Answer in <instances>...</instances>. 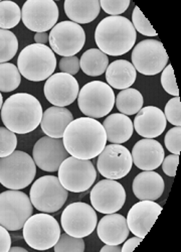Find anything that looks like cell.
Here are the masks:
<instances>
[{
    "label": "cell",
    "instance_id": "4dcf8cb0",
    "mask_svg": "<svg viewBox=\"0 0 181 252\" xmlns=\"http://www.w3.org/2000/svg\"><path fill=\"white\" fill-rule=\"evenodd\" d=\"M22 19V9L13 1H0V29L9 31Z\"/></svg>",
    "mask_w": 181,
    "mask_h": 252
},
{
    "label": "cell",
    "instance_id": "4316f807",
    "mask_svg": "<svg viewBox=\"0 0 181 252\" xmlns=\"http://www.w3.org/2000/svg\"><path fill=\"white\" fill-rule=\"evenodd\" d=\"M107 141L115 144H122L128 141L134 131V126L129 116L122 113H113L103 122Z\"/></svg>",
    "mask_w": 181,
    "mask_h": 252
},
{
    "label": "cell",
    "instance_id": "8992f818",
    "mask_svg": "<svg viewBox=\"0 0 181 252\" xmlns=\"http://www.w3.org/2000/svg\"><path fill=\"white\" fill-rule=\"evenodd\" d=\"M79 110L87 117L98 119L108 115L115 105V93L107 83L92 81L78 95Z\"/></svg>",
    "mask_w": 181,
    "mask_h": 252
},
{
    "label": "cell",
    "instance_id": "30bf717a",
    "mask_svg": "<svg viewBox=\"0 0 181 252\" xmlns=\"http://www.w3.org/2000/svg\"><path fill=\"white\" fill-rule=\"evenodd\" d=\"M58 180L66 190L73 193L88 191L97 179V171L90 159L67 158L58 169Z\"/></svg>",
    "mask_w": 181,
    "mask_h": 252
},
{
    "label": "cell",
    "instance_id": "7402d4cb",
    "mask_svg": "<svg viewBox=\"0 0 181 252\" xmlns=\"http://www.w3.org/2000/svg\"><path fill=\"white\" fill-rule=\"evenodd\" d=\"M130 230L127 220L123 215L117 213L106 214L100 220L97 233L100 240L109 245H120L129 236Z\"/></svg>",
    "mask_w": 181,
    "mask_h": 252
},
{
    "label": "cell",
    "instance_id": "d6986e66",
    "mask_svg": "<svg viewBox=\"0 0 181 252\" xmlns=\"http://www.w3.org/2000/svg\"><path fill=\"white\" fill-rule=\"evenodd\" d=\"M162 207L154 201H140L132 206L127 215V224L131 232L144 239L154 225Z\"/></svg>",
    "mask_w": 181,
    "mask_h": 252
},
{
    "label": "cell",
    "instance_id": "4fadbf2b",
    "mask_svg": "<svg viewBox=\"0 0 181 252\" xmlns=\"http://www.w3.org/2000/svg\"><path fill=\"white\" fill-rule=\"evenodd\" d=\"M49 35L52 51L62 57L76 56L86 43L84 29L71 20L56 24Z\"/></svg>",
    "mask_w": 181,
    "mask_h": 252
},
{
    "label": "cell",
    "instance_id": "e575fe53",
    "mask_svg": "<svg viewBox=\"0 0 181 252\" xmlns=\"http://www.w3.org/2000/svg\"><path fill=\"white\" fill-rule=\"evenodd\" d=\"M17 146V137L14 132L0 126V158L10 156Z\"/></svg>",
    "mask_w": 181,
    "mask_h": 252
},
{
    "label": "cell",
    "instance_id": "44dd1931",
    "mask_svg": "<svg viewBox=\"0 0 181 252\" xmlns=\"http://www.w3.org/2000/svg\"><path fill=\"white\" fill-rule=\"evenodd\" d=\"M167 120L163 111L155 106L142 107L134 119V129L144 138H155L162 134Z\"/></svg>",
    "mask_w": 181,
    "mask_h": 252
},
{
    "label": "cell",
    "instance_id": "f35d334b",
    "mask_svg": "<svg viewBox=\"0 0 181 252\" xmlns=\"http://www.w3.org/2000/svg\"><path fill=\"white\" fill-rule=\"evenodd\" d=\"M164 143L166 149L172 154L179 156L181 151V128L180 126H175V127L169 129L167 131Z\"/></svg>",
    "mask_w": 181,
    "mask_h": 252
},
{
    "label": "cell",
    "instance_id": "d4e9b609",
    "mask_svg": "<svg viewBox=\"0 0 181 252\" xmlns=\"http://www.w3.org/2000/svg\"><path fill=\"white\" fill-rule=\"evenodd\" d=\"M137 71L132 63L126 60H117L106 70V81L111 88L124 90L130 88L136 81Z\"/></svg>",
    "mask_w": 181,
    "mask_h": 252
},
{
    "label": "cell",
    "instance_id": "5b68a950",
    "mask_svg": "<svg viewBox=\"0 0 181 252\" xmlns=\"http://www.w3.org/2000/svg\"><path fill=\"white\" fill-rule=\"evenodd\" d=\"M36 175V164L26 153L14 151L0 158V184L8 190H23L28 187Z\"/></svg>",
    "mask_w": 181,
    "mask_h": 252
},
{
    "label": "cell",
    "instance_id": "ffe728a7",
    "mask_svg": "<svg viewBox=\"0 0 181 252\" xmlns=\"http://www.w3.org/2000/svg\"><path fill=\"white\" fill-rule=\"evenodd\" d=\"M133 163L142 171H154L161 165L165 153L163 146L154 138L137 141L131 153Z\"/></svg>",
    "mask_w": 181,
    "mask_h": 252
},
{
    "label": "cell",
    "instance_id": "bcb514c9",
    "mask_svg": "<svg viewBox=\"0 0 181 252\" xmlns=\"http://www.w3.org/2000/svg\"><path fill=\"white\" fill-rule=\"evenodd\" d=\"M10 252H15V251H20V252H27V250L26 248H23V247H18V246H15V247H10L9 249Z\"/></svg>",
    "mask_w": 181,
    "mask_h": 252
},
{
    "label": "cell",
    "instance_id": "ba28073f",
    "mask_svg": "<svg viewBox=\"0 0 181 252\" xmlns=\"http://www.w3.org/2000/svg\"><path fill=\"white\" fill-rule=\"evenodd\" d=\"M26 244L35 250L52 248L60 236V227L56 219L49 213L31 215L23 227Z\"/></svg>",
    "mask_w": 181,
    "mask_h": 252
},
{
    "label": "cell",
    "instance_id": "83f0119b",
    "mask_svg": "<svg viewBox=\"0 0 181 252\" xmlns=\"http://www.w3.org/2000/svg\"><path fill=\"white\" fill-rule=\"evenodd\" d=\"M109 66V58L99 49L86 51L79 60V68L91 77L103 75Z\"/></svg>",
    "mask_w": 181,
    "mask_h": 252
},
{
    "label": "cell",
    "instance_id": "836d02e7",
    "mask_svg": "<svg viewBox=\"0 0 181 252\" xmlns=\"http://www.w3.org/2000/svg\"><path fill=\"white\" fill-rule=\"evenodd\" d=\"M132 25L138 32L146 36H157V32L151 26V24L148 22V19L144 16L142 11L140 10L138 6L134 7L133 13H132Z\"/></svg>",
    "mask_w": 181,
    "mask_h": 252
},
{
    "label": "cell",
    "instance_id": "f1b7e54d",
    "mask_svg": "<svg viewBox=\"0 0 181 252\" xmlns=\"http://www.w3.org/2000/svg\"><path fill=\"white\" fill-rule=\"evenodd\" d=\"M117 109L124 115L137 114L143 107V96L137 89L128 88L120 91L115 99Z\"/></svg>",
    "mask_w": 181,
    "mask_h": 252
},
{
    "label": "cell",
    "instance_id": "ac0fdd59",
    "mask_svg": "<svg viewBox=\"0 0 181 252\" xmlns=\"http://www.w3.org/2000/svg\"><path fill=\"white\" fill-rule=\"evenodd\" d=\"M79 92L77 79L66 73L52 74L45 84L44 93L47 100L57 107L73 104Z\"/></svg>",
    "mask_w": 181,
    "mask_h": 252
},
{
    "label": "cell",
    "instance_id": "3957f363",
    "mask_svg": "<svg viewBox=\"0 0 181 252\" xmlns=\"http://www.w3.org/2000/svg\"><path fill=\"white\" fill-rule=\"evenodd\" d=\"M137 32L130 20L124 16H108L101 20L95 31V41L107 56L118 57L131 51Z\"/></svg>",
    "mask_w": 181,
    "mask_h": 252
},
{
    "label": "cell",
    "instance_id": "60d3db41",
    "mask_svg": "<svg viewBox=\"0 0 181 252\" xmlns=\"http://www.w3.org/2000/svg\"><path fill=\"white\" fill-rule=\"evenodd\" d=\"M179 162V156L177 155H170L166 158H164L162 161V170L165 175L168 177H175L177 166Z\"/></svg>",
    "mask_w": 181,
    "mask_h": 252
},
{
    "label": "cell",
    "instance_id": "8d00e7d4",
    "mask_svg": "<svg viewBox=\"0 0 181 252\" xmlns=\"http://www.w3.org/2000/svg\"><path fill=\"white\" fill-rule=\"evenodd\" d=\"M100 6L111 16H118L129 8L130 1L129 0H101Z\"/></svg>",
    "mask_w": 181,
    "mask_h": 252
},
{
    "label": "cell",
    "instance_id": "74e56055",
    "mask_svg": "<svg viewBox=\"0 0 181 252\" xmlns=\"http://www.w3.org/2000/svg\"><path fill=\"white\" fill-rule=\"evenodd\" d=\"M161 85H162L163 89L168 94L174 97L179 96V90H178L176 79L174 76V71L170 64L164 68V70L162 71V74H161Z\"/></svg>",
    "mask_w": 181,
    "mask_h": 252
},
{
    "label": "cell",
    "instance_id": "7c38bea8",
    "mask_svg": "<svg viewBox=\"0 0 181 252\" xmlns=\"http://www.w3.org/2000/svg\"><path fill=\"white\" fill-rule=\"evenodd\" d=\"M97 222L96 210L83 202L70 204L60 216V224L65 232L78 238H85L91 235L97 227Z\"/></svg>",
    "mask_w": 181,
    "mask_h": 252
},
{
    "label": "cell",
    "instance_id": "7bdbcfd3",
    "mask_svg": "<svg viewBox=\"0 0 181 252\" xmlns=\"http://www.w3.org/2000/svg\"><path fill=\"white\" fill-rule=\"evenodd\" d=\"M142 238H140V237H137V236H134V237H132V238H129L127 241L125 240L124 242V245H123V247L121 248V251L122 252H131V251H133L141 242H142Z\"/></svg>",
    "mask_w": 181,
    "mask_h": 252
},
{
    "label": "cell",
    "instance_id": "e0dca14e",
    "mask_svg": "<svg viewBox=\"0 0 181 252\" xmlns=\"http://www.w3.org/2000/svg\"><path fill=\"white\" fill-rule=\"evenodd\" d=\"M69 158L62 138L40 137L33 146L32 158L36 166L49 173L58 171L62 162Z\"/></svg>",
    "mask_w": 181,
    "mask_h": 252
},
{
    "label": "cell",
    "instance_id": "484cf974",
    "mask_svg": "<svg viewBox=\"0 0 181 252\" xmlns=\"http://www.w3.org/2000/svg\"><path fill=\"white\" fill-rule=\"evenodd\" d=\"M64 9L71 22L80 26L94 22L101 6L99 0H66Z\"/></svg>",
    "mask_w": 181,
    "mask_h": 252
},
{
    "label": "cell",
    "instance_id": "2e32d148",
    "mask_svg": "<svg viewBox=\"0 0 181 252\" xmlns=\"http://www.w3.org/2000/svg\"><path fill=\"white\" fill-rule=\"evenodd\" d=\"M90 200L97 212L112 214L122 209L126 202L124 187L116 180H102L94 186Z\"/></svg>",
    "mask_w": 181,
    "mask_h": 252
},
{
    "label": "cell",
    "instance_id": "6da1fadb",
    "mask_svg": "<svg viewBox=\"0 0 181 252\" xmlns=\"http://www.w3.org/2000/svg\"><path fill=\"white\" fill-rule=\"evenodd\" d=\"M63 142L70 156L79 159H92L105 149L107 135L103 124L97 119L80 117L68 125Z\"/></svg>",
    "mask_w": 181,
    "mask_h": 252
},
{
    "label": "cell",
    "instance_id": "7dc6e473",
    "mask_svg": "<svg viewBox=\"0 0 181 252\" xmlns=\"http://www.w3.org/2000/svg\"><path fill=\"white\" fill-rule=\"evenodd\" d=\"M2 105H3V97H2L1 93H0V110H1V108H2Z\"/></svg>",
    "mask_w": 181,
    "mask_h": 252
},
{
    "label": "cell",
    "instance_id": "cb8c5ba5",
    "mask_svg": "<svg viewBox=\"0 0 181 252\" xmlns=\"http://www.w3.org/2000/svg\"><path fill=\"white\" fill-rule=\"evenodd\" d=\"M74 120L73 113L66 107L52 106L43 113L40 126L47 136L63 138L68 125Z\"/></svg>",
    "mask_w": 181,
    "mask_h": 252
},
{
    "label": "cell",
    "instance_id": "52a82bcc",
    "mask_svg": "<svg viewBox=\"0 0 181 252\" xmlns=\"http://www.w3.org/2000/svg\"><path fill=\"white\" fill-rule=\"evenodd\" d=\"M69 197V191L54 176H44L31 186L29 199L32 206L43 213H56L62 209Z\"/></svg>",
    "mask_w": 181,
    "mask_h": 252
},
{
    "label": "cell",
    "instance_id": "b9f144b4",
    "mask_svg": "<svg viewBox=\"0 0 181 252\" xmlns=\"http://www.w3.org/2000/svg\"><path fill=\"white\" fill-rule=\"evenodd\" d=\"M11 247V237L8 230L0 225V252H8Z\"/></svg>",
    "mask_w": 181,
    "mask_h": 252
},
{
    "label": "cell",
    "instance_id": "f6af8a7d",
    "mask_svg": "<svg viewBox=\"0 0 181 252\" xmlns=\"http://www.w3.org/2000/svg\"><path fill=\"white\" fill-rule=\"evenodd\" d=\"M101 252H121V247L119 245H109L106 244L101 249Z\"/></svg>",
    "mask_w": 181,
    "mask_h": 252
},
{
    "label": "cell",
    "instance_id": "ee69618b",
    "mask_svg": "<svg viewBox=\"0 0 181 252\" xmlns=\"http://www.w3.org/2000/svg\"><path fill=\"white\" fill-rule=\"evenodd\" d=\"M49 33L48 32H36L34 34V41L35 44L39 45H46L49 43Z\"/></svg>",
    "mask_w": 181,
    "mask_h": 252
},
{
    "label": "cell",
    "instance_id": "1f68e13d",
    "mask_svg": "<svg viewBox=\"0 0 181 252\" xmlns=\"http://www.w3.org/2000/svg\"><path fill=\"white\" fill-rule=\"evenodd\" d=\"M18 51V40L16 35L6 30L0 29V64L8 63Z\"/></svg>",
    "mask_w": 181,
    "mask_h": 252
},
{
    "label": "cell",
    "instance_id": "f546056e",
    "mask_svg": "<svg viewBox=\"0 0 181 252\" xmlns=\"http://www.w3.org/2000/svg\"><path fill=\"white\" fill-rule=\"evenodd\" d=\"M22 82L18 68L11 63L0 64V92H12L17 89Z\"/></svg>",
    "mask_w": 181,
    "mask_h": 252
},
{
    "label": "cell",
    "instance_id": "d590c367",
    "mask_svg": "<svg viewBox=\"0 0 181 252\" xmlns=\"http://www.w3.org/2000/svg\"><path fill=\"white\" fill-rule=\"evenodd\" d=\"M163 113L169 123L175 126L181 125V103L179 96L170 99L166 103Z\"/></svg>",
    "mask_w": 181,
    "mask_h": 252
},
{
    "label": "cell",
    "instance_id": "7a4b0ae2",
    "mask_svg": "<svg viewBox=\"0 0 181 252\" xmlns=\"http://www.w3.org/2000/svg\"><path fill=\"white\" fill-rule=\"evenodd\" d=\"M43 113L42 104L34 96L28 93H16L3 103L1 119L10 131L26 134L38 127Z\"/></svg>",
    "mask_w": 181,
    "mask_h": 252
},
{
    "label": "cell",
    "instance_id": "277c9868",
    "mask_svg": "<svg viewBox=\"0 0 181 252\" xmlns=\"http://www.w3.org/2000/svg\"><path fill=\"white\" fill-rule=\"evenodd\" d=\"M20 75L32 82L48 80L56 68L54 53L46 45L32 44L20 52L17 59Z\"/></svg>",
    "mask_w": 181,
    "mask_h": 252
},
{
    "label": "cell",
    "instance_id": "8fae6325",
    "mask_svg": "<svg viewBox=\"0 0 181 252\" xmlns=\"http://www.w3.org/2000/svg\"><path fill=\"white\" fill-rule=\"evenodd\" d=\"M132 65L145 76H154L162 72L168 64V55L162 43L156 39H144L132 51Z\"/></svg>",
    "mask_w": 181,
    "mask_h": 252
},
{
    "label": "cell",
    "instance_id": "d6a6232c",
    "mask_svg": "<svg viewBox=\"0 0 181 252\" xmlns=\"http://www.w3.org/2000/svg\"><path fill=\"white\" fill-rule=\"evenodd\" d=\"M54 252H84L85 241L83 238H78L67 234H60L57 242L53 246Z\"/></svg>",
    "mask_w": 181,
    "mask_h": 252
},
{
    "label": "cell",
    "instance_id": "9a60e30c",
    "mask_svg": "<svg viewBox=\"0 0 181 252\" xmlns=\"http://www.w3.org/2000/svg\"><path fill=\"white\" fill-rule=\"evenodd\" d=\"M98 157L97 169L106 179L120 180L126 177L132 170L131 153L121 144L111 143L106 145Z\"/></svg>",
    "mask_w": 181,
    "mask_h": 252
},
{
    "label": "cell",
    "instance_id": "603a6c76",
    "mask_svg": "<svg viewBox=\"0 0 181 252\" xmlns=\"http://www.w3.org/2000/svg\"><path fill=\"white\" fill-rule=\"evenodd\" d=\"M164 180L158 173L143 171L138 174L132 184V190L140 201H156L164 192Z\"/></svg>",
    "mask_w": 181,
    "mask_h": 252
},
{
    "label": "cell",
    "instance_id": "ab89813d",
    "mask_svg": "<svg viewBox=\"0 0 181 252\" xmlns=\"http://www.w3.org/2000/svg\"><path fill=\"white\" fill-rule=\"evenodd\" d=\"M58 68L62 73L69 75H76L79 71V59L76 56L72 57H63L58 63Z\"/></svg>",
    "mask_w": 181,
    "mask_h": 252
},
{
    "label": "cell",
    "instance_id": "5bb4252c",
    "mask_svg": "<svg viewBox=\"0 0 181 252\" xmlns=\"http://www.w3.org/2000/svg\"><path fill=\"white\" fill-rule=\"evenodd\" d=\"M58 6L53 0H27L22 8L24 25L32 32H47L57 23Z\"/></svg>",
    "mask_w": 181,
    "mask_h": 252
},
{
    "label": "cell",
    "instance_id": "9c48e42d",
    "mask_svg": "<svg viewBox=\"0 0 181 252\" xmlns=\"http://www.w3.org/2000/svg\"><path fill=\"white\" fill-rule=\"evenodd\" d=\"M32 211L33 206L26 193L8 190L0 194V225L8 231L23 229Z\"/></svg>",
    "mask_w": 181,
    "mask_h": 252
}]
</instances>
